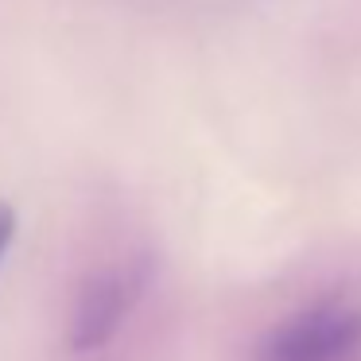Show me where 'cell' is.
Masks as SVG:
<instances>
[{
	"mask_svg": "<svg viewBox=\"0 0 361 361\" xmlns=\"http://www.w3.org/2000/svg\"><path fill=\"white\" fill-rule=\"evenodd\" d=\"M252 361H361V307L353 299H319L276 322Z\"/></svg>",
	"mask_w": 361,
	"mask_h": 361,
	"instance_id": "6da1fadb",
	"label": "cell"
},
{
	"mask_svg": "<svg viewBox=\"0 0 361 361\" xmlns=\"http://www.w3.org/2000/svg\"><path fill=\"white\" fill-rule=\"evenodd\" d=\"M152 280L148 260H128V264H113L94 272L74 295L71 326H66V342L74 353L102 350L105 342L117 338L133 307L140 303L144 288Z\"/></svg>",
	"mask_w": 361,
	"mask_h": 361,
	"instance_id": "7a4b0ae2",
	"label": "cell"
},
{
	"mask_svg": "<svg viewBox=\"0 0 361 361\" xmlns=\"http://www.w3.org/2000/svg\"><path fill=\"white\" fill-rule=\"evenodd\" d=\"M12 237H16V210H12L8 202H0V260L8 252Z\"/></svg>",
	"mask_w": 361,
	"mask_h": 361,
	"instance_id": "3957f363",
	"label": "cell"
}]
</instances>
